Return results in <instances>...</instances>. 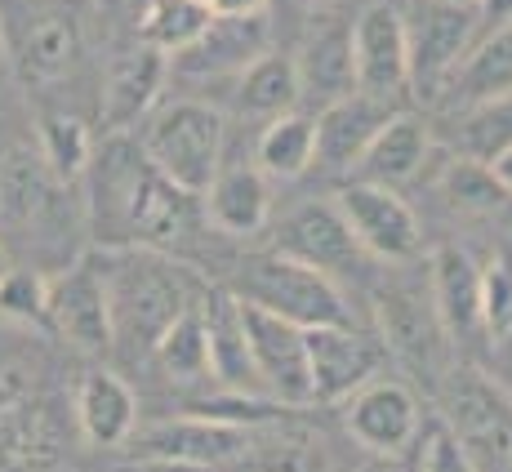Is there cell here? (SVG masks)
<instances>
[{
    "mask_svg": "<svg viewBox=\"0 0 512 472\" xmlns=\"http://www.w3.org/2000/svg\"><path fill=\"white\" fill-rule=\"evenodd\" d=\"M90 196H85V223L103 250H174L201 223V196L174 188L152 161L143 143L130 134H107L90 161Z\"/></svg>",
    "mask_w": 512,
    "mask_h": 472,
    "instance_id": "cell-1",
    "label": "cell"
},
{
    "mask_svg": "<svg viewBox=\"0 0 512 472\" xmlns=\"http://www.w3.org/2000/svg\"><path fill=\"white\" fill-rule=\"evenodd\" d=\"M103 285H107V308H112V348L125 361H147L174 317L187 312L201 290H196L192 272L165 259L161 250H107L103 263Z\"/></svg>",
    "mask_w": 512,
    "mask_h": 472,
    "instance_id": "cell-2",
    "label": "cell"
},
{
    "mask_svg": "<svg viewBox=\"0 0 512 472\" xmlns=\"http://www.w3.org/2000/svg\"><path fill=\"white\" fill-rule=\"evenodd\" d=\"M236 299L254 303V308H268L277 317L294 321V326L312 330V326H334V321H352L348 294L343 285L326 277V272L308 268L299 259H285V254H250L236 272Z\"/></svg>",
    "mask_w": 512,
    "mask_h": 472,
    "instance_id": "cell-3",
    "label": "cell"
},
{
    "mask_svg": "<svg viewBox=\"0 0 512 472\" xmlns=\"http://www.w3.org/2000/svg\"><path fill=\"white\" fill-rule=\"evenodd\" d=\"M223 147H228V125L210 103L179 98L152 112L143 130V152L174 188L201 196L210 179L223 165Z\"/></svg>",
    "mask_w": 512,
    "mask_h": 472,
    "instance_id": "cell-4",
    "label": "cell"
},
{
    "mask_svg": "<svg viewBox=\"0 0 512 472\" xmlns=\"http://www.w3.org/2000/svg\"><path fill=\"white\" fill-rule=\"evenodd\" d=\"M63 459V424L41 375L23 361L0 366V468L49 472Z\"/></svg>",
    "mask_w": 512,
    "mask_h": 472,
    "instance_id": "cell-5",
    "label": "cell"
},
{
    "mask_svg": "<svg viewBox=\"0 0 512 472\" xmlns=\"http://www.w3.org/2000/svg\"><path fill=\"white\" fill-rule=\"evenodd\" d=\"M446 424L472 472H512V392L486 370H455L446 379Z\"/></svg>",
    "mask_w": 512,
    "mask_h": 472,
    "instance_id": "cell-6",
    "label": "cell"
},
{
    "mask_svg": "<svg viewBox=\"0 0 512 472\" xmlns=\"http://www.w3.org/2000/svg\"><path fill=\"white\" fill-rule=\"evenodd\" d=\"M5 49L27 85H58L85 58V23L63 0H36L5 23Z\"/></svg>",
    "mask_w": 512,
    "mask_h": 472,
    "instance_id": "cell-7",
    "label": "cell"
},
{
    "mask_svg": "<svg viewBox=\"0 0 512 472\" xmlns=\"http://www.w3.org/2000/svg\"><path fill=\"white\" fill-rule=\"evenodd\" d=\"M410 41V90L423 98H437L450 90L459 63L477 45V5L459 0H419L406 18Z\"/></svg>",
    "mask_w": 512,
    "mask_h": 472,
    "instance_id": "cell-8",
    "label": "cell"
},
{
    "mask_svg": "<svg viewBox=\"0 0 512 472\" xmlns=\"http://www.w3.org/2000/svg\"><path fill=\"white\" fill-rule=\"evenodd\" d=\"M374 317H379V334H383V352L410 366V375L441 383L446 379V330L437 321L428 294V277L423 285H379L374 290Z\"/></svg>",
    "mask_w": 512,
    "mask_h": 472,
    "instance_id": "cell-9",
    "label": "cell"
},
{
    "mask_svg": "<svg viewBox=\"0 0 512 472\" xmlns=\"http://www.w3.org/2000/svg\"><path fill=\"white\" fill-rule=\"evenodd\" d=\"M67 188L54 179L41 147L9 143L0 147V232L14 236H49L67 219Z\"/></svg>",
    "mask_w": 512,
    "mask_h": 472,
    "instance_id": "cell-10",
    "label": "cell"
},
{
    "mask_svg": "<svg viewBox=\"0 0 512 472\" xmlns=\"http://www.w3.org/2000/svg\"><path fill=\"white\" fill-rule=\"evenodd\" d=\"M352 76L357 94L401 107L410 94V41H406V9L392 0H374L352 18Z\"/></svg>",
    "mask_w": 512,
    "mask_h": 472,
    "instance_id": "cell-11",
    "label": "cell"
},
{
    "mask_svg": "<svg viewBox=\"0 0 512 472\" xmlns=\"http://www.w3.org/2000/svg\"><path fill=\"white\" fill-rule=\"evenodd\" d=\"M334 205L348 219L357 245L366 250V259L379 263H410L423 250V228L419 214L401 201L397 188H383V183L366 179H348L334 192Z\"/></svg>",
    "mask_w": 512,
    "mask_h": 472,
    "instance_id": "cell-12",
    "label": "cell"
},
{
    "mask_svg": "<svg viewBox=\"0 0 512 472\" xmlns=\"http://www.w3.org/2000/svg\"><path fill=\"white\" fill-rule=\"evenodd\" d=\"M241 321H245V334H250V357H254L259 388L290 410L312 406L308 330L277 317V312H268V308H254V303H245V299H241Z\"/></svg>",
    "mask_w": 512,
    "mask_h": 472,
    "instance_id": "cell-13",
    "label": "cell"
},
{
    "mask_svg": "<svg viewBox=\"0 0 512 472\" xmlns=\"http://www.w3.org/2000/svg\"><path fill=\"white\" fill-rule=\"evenodd\" d=\"M272 250L285 259H299L308 268L326 272V277L343 281L366 263V250L357 245L348 219L339 214L334 201H299L277 219L272 228Z\"/></svg>",
    "mask_w": 512,
    "mask_h": 472,
    "instance_id": "cell-14",
    "label": "cell"
},
{
    "mask_svg": "<svg viewBox=\"0 0 512 472\" xmlns=\"http://www.w3.org/2000/svg\"><path fill=\"white\" fill-rule=\"evenodd\" d=\"M250 424H232V419H214V415H183V419H161L130 432L134 455H152V459H183V464H201V468H232L245 464L250 455Z\"/></svg>",
    "mask_w": 512,
    "mask_h": 472,
    "instance_id": "cell-15",
    "label": "cell"
},
{
    "mask_svg": "<svg viewBox=\"0 0 512 472\" xmlns=\"http://www.w3.org/2000/svg\"><path fill=\"white\" fill-rule=\"evenodd\" d=\"M45 326L81 352H112V308L98 259H76L49 277Z\"/></svg>",
    "mask_w": 512,
    "mask_h": 472,
    "instance_id": "cell-16",
    "label": "cell"
},
{
    "mask_svg": "<svg viewBox=\"0 0 512 472\" xmlns=\"http://www.w3.org/2000/svg\"><path fill=\"white\" fill-rule=\"evenodd\" d=\"M348 432L361 450H370L374 459H397L419 441L423 428V406L415 388H406L401 379H379L374 375L366 388H357L348 397Z\"/></svg>",
    "mask_w": 512,
    "mask_h": 472,
    "instance_id": "cell-17",
    "label": "cell"
},
{
    "mask_svg": "<svg viewBox=\"0 0 512 472\" xmlns=\"http://www.w3.org/2000/svg\"><path fill=\"white\" fill-rule=\"evenodd\" d=\"M383 348L361 334L352 321H334V326L308 330V375H312V406H339L357 388L379 375Z\"/></svg>",
    "mask_w": 512,
    "mask_h": 472,
    "instance_id": "cell-18",
    "label": "cell"
},
{
    "mask_svg": "<svg viewBox=\"0 0 512 472\" xmlns=\"http://www.w3.org/2000/svg\"><path fill=\"white\" fill-rule=\"evenodd\" d=\"M170 76V54L152 45H130L121 54L107 58L103 72V90H98V121L107 134H130L139 121L156 112Z\"/></svg>",
    "mask_w": 512,
    "mask_h": 472,
    "instance_id": "cell-19",
    "label": "cell"
},
{
    "mask_svg": "<svg viewBox=\"0 0 512 472\" xmlns=\"http://www.w3.org/2000/svg\"><path fill=\"white\" fill-rule=\"evenodd\" d=\"M294 67H299L303 103H312L317 112L334 98L352 94L357 90V76H352V23H343L334 14H317L299 54H294Z\"/></svg>",
    "mask_w": 512,
    "mask_h": 472,
    "instance_id": "cell-20",
    "label": "cell"
},
{
    "mask_svg": "<svg viewBox=\"0 0 512 472\" xmlns=\"http://www.w3.org/2000/svg\"><path fill=\"white\" fill-rule=\"evenodd\" d=\"M392 112H397L392 103H379V98L357 94V90L334 98L321 112H312V121H317V165L334 174H352L361 152L388 125Z\"/></svg>",
    "mask_w": 512,
    "mask_h": 472,
    "instance_id": "cell-21",
    "label": "cell"
},
{
    "mask_svg": "<svg viewBox=\"0 0 512 472\" xmlns=\"http://www.w3.org/2000/svg\"><path fill=\"white\" fill-rule=\"evenodd\" d=\"M205 223L223 236H259L272 223V188L259 165H219L210 188L201 192Z\"/></svg>",
    "mask_w": 512,
    "mask_h": 472,
    "instance_id": "cell-22",
    "label": "cell"
},
{
    "mask_svg": "<svg viewBox=\"0 0 512 472\" xmlns=\"http://www.w3.org/2000/svg\"><path fill=\"white\" fill-rule=\"evenodd\" d=\"M428 294L450 343L481 334V263L464 245H441L428 263Z\"/></svg>",
    "mask_w": 512,
    "mask_h": 472,
    "instance_id": "cell-23",
    "label": "cell"
},
{
    "mask_svg": "<svg viewBox=\"0 0 512 472\" xmlns=\"http://www.w3.org/2000/svg\"><path fill=\"white\" fill-rule=\"evenodd\" d=\"M263 49H268V14H250V18L214 14V23L183 54H174L170 67L183 76H236Z\"/></svg>",
    "mask_w": 512,
    "mask_h": 472,
    "instance_id": "cell-24",
    "label": "cell"
},
{
    "mask_svg": "<svg viewBox=\"0 0 512 472\" xmlns=\"http://www.w3.org/2000/svg\"><path fill=\"white\" fill-rule=\"evenodd\" d=\"M72 419L90 446L98 450L125 446L130 432L139 428V397H134V388L116 370H90L76 383Z\"/></svg>",
    "mask_w": 512,
    "mask_h": 472,
    "instance_id": "cell-25",
    "label": "cell"
},
{
    "mask_svg": "<svg viewBox=\"0 0 512 472\" xmlns=\"http://www.w3.org/2000/svg\"><path fill=\"white\" fill-rule=\"evenodd\" d=\"M432 156V130L428 121L415 112H392L388 125L370 139V147L361 152L357 170L348 179H366V183H383V188H401L428 165Z\"/></svg>",
    "mask_w": 512,
    "mask_h": 472,
    "instance_id": "cell-26",
    "label": "cell"
},
{
    "mask_svg": "<svg viewBox=\"0 0 512 472\" xmlns=\"http://www.w3.org/2000/svg\"><path fill=\"white\" fill-rule=\"evenodd\" d=\"M245 468H254V472H334V459H330L326 437L303 424L299 410H285V415L268 419V424H254Z\"/></svg>",
    "mask_w": 512,
    "mask_h": 472,
    "instance_id": "cell-27",
    "label": "cell"
},
{
    "mask_svg": "<svg viewBox=\"0 0 512 472\" xmlns=\"http://www.w3.org/2000/svg\"><path fill=\"white\" fill-rule=\"evenodd\" d=\"M201 308H205V330H210V375L228 392L245 397V388H259V375H254L250 334H245L241 321V299L232 290H205Z\"/></svg>",
    "mask_w": 512,
    "mask_h": 472,
    "instance_id": "cell-28",
    "label": "cell"
},
{
    "mask_svg": "<svg viewBox=\"0 0 512 472\" xmlns=\"http://www.w3.org/2000/svg\"><path fill=\"white\" fill-rule=\"evenodd\" d=\"M236 112L250 116V121H277L285 112H299L303 94H299V67L294 54H277V49H263L259 58L236 72V94H232Z\"/></svg>",
    "mask_w": 512,
    "mask_h": 472,
    "instance_id": "cell-29",
    "label": "cell"
},
{
    "mask_svg": "<svg viewBox=\"0 0 512 472\" xmlns=\"http://www.w3.org/2000/svg\"><path fill=\"white\" fill-rule=\"evenodd\" d=\"M508 94H512V23L481 32L477 45L468 49V58L459 63L455 81H450V98H455L459 112L495 103V98Z\"/></svg>",
    "mask_w": 512,
    "mask_h": 472,
    "instance_id": "cell-30",
    "label": "cell"
},
{
    "mask_svg": "<svg viewBox=\"0 0 512 472\" xmlns=\"http://www.w3.org/2000/svg\"><path fill=\"white\" fill-rule=\"evenodd\" d=\"M254 161L268 179H303L317 165V121L308 112H285L277 121H268L259 143H254Z\"/></svg>",
    "mask_w": 512,
    "mask_h": 472,
    "instance_id": "cell-31",
    "label": "cell"
},
{
    "mask_svg": "<svg viewBox=\"0 0 512 472\" xmlns=\"http://www.w3.org/2000/svg\"><path fill=\"white\" fill-rule=\"evenodd\" d=\"M205 294V290H201ZM152 361L165 379L174 383H196V379H210V330H205V308L201 299L192 303L187 312L174 317V326L156 339Z\"/></svg>",
    "mask_w": 512,
    "mask_h": 472,
    "instance_id": "cell-32",
    "label": "cell"
},
{
    "mask_svg": "<svg viewBox=\"0 0 512 472\" xmlns=\"http://www.w3.org/2000/svg\"><path fill=\"white\" fill-rule=\"evenodd\" d=\"M210 23H214L210 0H143L139 41L174 58V54H183Z\"/></svg>",
    "mask_w": 512,
    "mask_h": 472,
    "instance_id": "cell-33",
    "label": "cell"
},
{
    "mask_svg": "<svg viewBox=\"0 0 512 472\" xmlns=\"http://www.w3.org/2000/svg\"><path fill=\"white\" fill-rule=\"evenodd\" d=\"M36 147H41L45 165L54 170V179L76 183L85 179L94 161V130L72 112H45L41 116V130H36Z\"/></svg>",
    "mask_w": 512,
    "mask_h": 472,
    "instance_id": "cell-34",
    "label": "cell"
},
{
    "mask_svg": "<svg viewBox=\"0 0 512 472\" xmlns=\"http://www.w3.org/2000/svg\"><path fill=\"white\" fill-rule=\"evenodd\" d=\"M441 192L464 214H499L504 205H512V192L499 183L490 161H477V156H464V161L450 165L446 179H441Z\"/></svg>",
    "mask_w": 512,
    "mask_h": 472,
    "instance_id": "cell-35",
    "label": "cell"
},
{
    "mask_svg": "<svg viewBox=\"0 0 512 472\" xmlns=\"http://www.w3.org/2000/svg\"><path fill=\"white\" fill-rule=\"evenodd\" d=\"M45 299H49V277L23 263H9L0 272V317L14 326H45Z\"/></svg>",
    "mask_w": 512,
    "mask_h": 472,
    "instance_id": "cell-36",
    "label": "cell"
},
{
    "mask_svg": "<svg viewBox=\"0 0 512 472\" xmlns=\"http://www.w3.org/2000/svg\"><path fill=\"white\" fill-rule=\"evenodd\" d=\"M459 143H464V152L477 156V161H495L512 143V94L495 98V103L468 107L464 125H459Z\"/></svg>",
    "mask_w": 512,
    "mask_h": 472,
    "instance_id": "cell-37",
    "label": "cell"
},
{
    "mask_svg": "<svg viewBox=\"0 0 512 472\" xmlns=\"http://www.w3.org/2000/svg\"><path fill=\"white\" fill-rule=\"evenodd\" d=\"M481 330L490 339H512V259L495 254L481 268Z\"/></svg>",
    "mask_w": 512,
    "mask_h": 472,
    "instance_id": "cell-38",
    "label": "cell"
},
{
    "mask_svg": "<svg viewBox=\"0 0 512 472\" xmlns=\"http://www.w3.org/2000/svg\"><path fill=\"white\" fill-rule=\"evenodd\" d=\"M419 472H472L446 419H432L419 428Z\"/></svg>",
    "mask_w": 512,
    "mask_h": 472,
    "instance_id": "cell-39",
    "label": "cell"
},
{
    "mask_svg": "<svg viewBox=\"0 0 512 472\" xmlns=\"http://www.w3.org/2000/svg\"><path fill=\"white\" fill-rule=\"evenodd\" d=\"M112 472H219V468L183 464V459H152V455H134L130 464H121V468H112Z\"/></svg>",
    "mask_w": 512,
    "mask_h": 472,
    "instance_id": "cell-40",
    "label": "cell"
},
{
    "mask_svg": "<svg viewBox=\"0 0 512 472\" xmlns=\"http://www.w3.org/2000/svg\"><path fill=\"white\" fill-rule=\"evenodd\" d=\"M512 23V0H477V36Z\"/></svg>",
    "mask_w": 512,
    "mask_h": 472,
    "instance_id": "cell-41",
    "label": "cell"
},
{
    "mask_svg": "<svg viewBox=\"0 0 512 472\" xmlns=\"http://www.w3.org/2000/svg\"><path fill=\"white\" fill-rule=\"evenodd\" d=\"M210 9L223 18H250V14H268V0H210Z\"/></svg>",
    "mask_w": 512,
    "mask_h": 472,
    "instance_id": "cell-42",
    "label": "cell"
},
{
    "mask_svg": "<svg viewBox=\"0 0 512 472\" xmlns=\"http://www.w3.org/2000/svg\"><path fill=\"white\" fill-rule=\"evenodd\" d=\"M490 170H495V174H499V183H504V188L512 192V143L495 156V161H490Z\"/></svg>",
    "mask_w": 512,
    "mask_h": 472,
    "instance_id": "cell-43",
    "label": "cell"
},
{
    "mask_svg": "<svg viewBox=\"0 0 512 472\" xmlns=\"http://www.w3.org/2000/svg\"><path fill=\"white\" fill-rule=\"evenodd\" d=\"M357 472H397V468H392V459H370V464H361Z\"/></svg>",
    "mask_w": 512,
    "mask_h": 472,
    "instance_id": "cell-44",
    "label": "cell"
},
{
    "mask_svg": "<svg viewBox=\"0 0 512 472\" xmlns=\"http://www.w3.org/2000/svg\"><path fill=\"white\" fill-rule=\"evenodd\" d=\"M9 58V49H5V14H0V63Z\"/></svg>",
    "mask_w": 512,
    "mask_h": 472,
    "instance_id": "cell-45",
    "label": "cell"
},
{
    "mask_svg": "<svg viewBox=\"0 0 512 472\" xmlns=\"http://www.w3.org/2000/svg\"><path fill=\"white\" fill-rule=\"evenodd\" d=\"M219 472H254V468H245V464H232V468H219Z\"/></svg>",
    "mask_w": 512,
    "mask_h": 472,
    "instance_id": "cell-46",
    "label": "cell"
},
{
    "mask_svg": "<svg viewBox=\"0 0 512 472\" xmlns=\"http://www.w3.org/2000/svg\"><path fill=\"white\" fill-rule=\"evenodd\" d=\"M9 268V254H5V245H0V272H5Z\"/></svg>",
    "mask_w": 512,
    "mask_h": 472,
    "instance_id": "cell-47",
    "label": "cell"
},
{
    "mask_svg": "<svg viewBox=\"0 0 512 472\" xmlns=\"http://www.w3.org/2000/svg\"><path fill=\"white\" fill-rule=\"evenodd\" d=\"M299 5H321V0H299Z\"/></svg>",
    "mask_w": 512,
    "mask_h": 472,
    "instance_id": "cell-48",
    "label": "cell"
},
{
    "mask_svg": "<svg viewBox=\"0 0 512 472\" xmlns=\"http://www.w3.org/2000/svg\"><path fill=\"white\" fill-rule=\"evenodd\" d=\"M459 5H477V0H459Z\"/></svg>",
    "mask_w": 512,
    "mask_h": 472,
    "instance_id": "cell-49",
    "label": "cell"
}]
</instances>
